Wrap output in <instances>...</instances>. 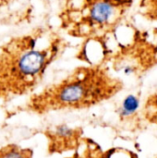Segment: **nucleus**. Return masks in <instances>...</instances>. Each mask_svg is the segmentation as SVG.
I'll return each mask as SVG.
<instances>
[{"instance_id":"f03ea898","label":"nucleus","mask_w":157,"mask_h":158,"mask_svg":"<svg viewBox=\"0 0 157 158\" xmlns=\"http://www.w3.org/2000/svg\"><path fill=\"white\" fill-rule=\"evenodd\" d=\"M45 61V53L31 49L23 53L18 59L17 69L23 78H32L43 69Z\"/></svg>"},{"instance_id":"f257e3e1","label":"nucleus","mask_w":157,"mask_h":158,"mask_svg":"<svg viewBox=\"0 0 157 158\" xmlns=\"http://www.w3.org/2000/svg\"><path fill=\"white\" fill-rule=\"evenodd\" d=\"M94 96L93 89H89L82 81H69L60 87L56 94V102L61 106H80Z\"/></svg>"},{"instance_id":"20e7f679","label":"nucleus","mask_w":157,"mask_h":158,"mask_svg":"<svg viewBox=\"0 0 157 158\" xmlns=\"http://www.w3.org/2000/svg\"><path fill=\"white\" fill-rule=\"evenodd\" d=\"M139 107V100L136 96L130 94L128 95L122 104L121 107V115L122 116H130L133 114Z\"/></svg>"},{"instance_id":"7ed1b4c3","label":"nucleus","mask_w":157,"mask_h":158,"mask_svg":"<svg viewBox=\"0 0 157 158\" xmlns=\"http://www.w3.org/2000/svg\"><path fill=\"white\" fill-rule=\"evenodd\" d=\"M113 14V6L107 1H100L93 6L90 11L91 19L98 24L105 23Z\"/></svg>"},{"instance_id":"39448f33","label":"nucleus","mask_w":157,"mask_h":158,"mask_svg":"<svg viewBox=\"0 0 157 158\" xmlns=\"http://www.w3.org/2000/svg\"><path fill=\"white\" fill-rule=\"evenodd\" d=\"M0 158H30L29 154L18 147L11 146L0 152Z\"/></svg>"}]
</instances>
